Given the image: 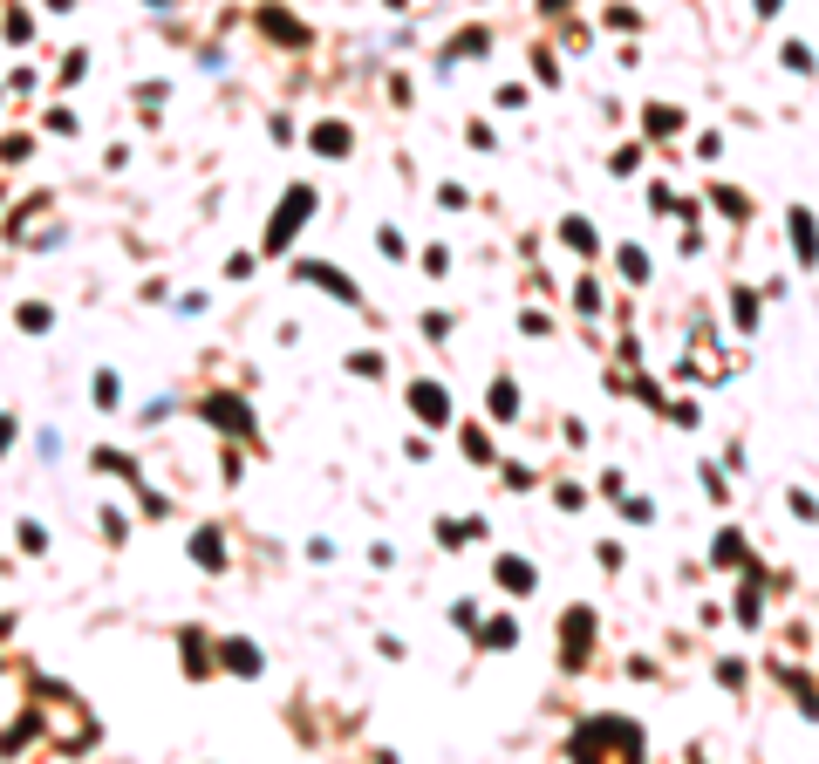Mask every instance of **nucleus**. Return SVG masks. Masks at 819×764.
I'll return each mask as SVG.
<instances>
[{
	"label": "nucleus",
	"mask_w": 819,
	"mask_h": 764,
	"mask_svg": "<svg viewBox=\"0 0 819 764\" xmlns=\"http://www.w3.org/2000/svg\"><path fill=\"white\" fill-rule=\"evenodd\" d=\"M308 212H314V191H308V185H294L287 198H280V219H273V232H267L273 253L287 246V232H294V226H308Z\"/></svg>",
	"instance_id": "obj_1"
},
{
	"label": "nucleus",
	"mask_w": 819,
	"mask_h": 764,
	"mask_svg": "<svg viewBox=\"0 0 819 764\" xmlns=\"http://www.w3.org/2000/svg\"><path fill=\"white\" fill-rule=\"evenodd\" d=\"M294 273H301V280H314V287H328V294H342V301H355V287H349V280H342V273H328V267H321V260H301V267H294Z\"/></svg>",
	"instance_id": "obj_2"
},
{
	"label": "nucleus",
	"mask_w": 819,
	"mask_h": 764,
	"mask_svg": "<svg viewBox=\"0 0 819 764\" xmlns=\"http://www.w3.org/2000/svg\"><path fill=\"white\" fill-rule=\"evenodd\" d=\"M792 239H799V260L813 267V260H819V232H813V219H806V212H792Z\"/></svg>",
	"instance_id": "obj_3"
},
{
	"label": "nucleus",
	"mask_w": 819,
	"mask_h": 764,
	"mask_svg": "<svg viewBox=\"0 0 819 764\" xmlns=\"http://www.w3.org/2000/svg\"><path fill=\"white\" fill-rule=\"evenodd\" d=\"M314 151H321V157H342V151H349V130H342V123H321V130H314Z\"/></svg>",
	"instance_id": "obj_4"
},
{
	"label": "nucleus",
	"mask_w": 819,
	"mask_h": 764,
	"mask_svg": "<svg viewBox=\"0 0 819 764\" xmlns=\"http://www.w3.org/2000/svg\"><path fill=\"white\" fill-rule=\"evenodd\" d=\"M499 580H506L512 594H526V587H533V567H526V560H499Z\"/></svg>",
	"instance_id": "obj_5"
},
{
	"label": "nucleus",
	"mask_w": 819,
	"mask_h": 764,
	"mask_svg": "<svg viewBox=\"0 0 819 764\" xmlns=\"http://www.w3.org/2000/svg\"><path fill=\"white\" fill-rule=\"evenodd\" d=\"M226 669H246V676H253V669H260V655H253V642H226Z\"/></svg>",
	"instance_id": "obj_6"
},
{
	"label": "nucleus",
	"mask_w": 819,
	"mask_h": 764,
	"mask_svg": "<svg viewBox=\"0 0 819 764\" xmlns=\"http://www.w3.org/2000/svg\"><path fill=\"white\" fill-rule=\"evenodd\" d=\"M587 628H594V614H567V655H581Z\"/></svg>",
	"instance_id": "obj_7"
},
{
	"label": "nucleus",
	"mask_w": 819,
	"mask_h": 764,
	"mask_svg": "<svg viewBox=\"0 0 819 764\" xmlns=\"http://www.w3.org/2000/svg\"><path fill=\"white\" fill-rule=\"evenodd\" d=\"M417 410H424L430 423H444V396H437V389H430V382H424V389H417Z\"/></svg>",
	"instance_id": "obj_8"
},
{
	"label": "nucleus",
	"mask_w": 819,
	"mask_h": 764,
	"mask_svg": "<svg viewBox=\"0 0 819 764\" xmlns=\"http://www.w3.org/2000/svg\"><path fill=\"white\" fill-rule=\"evenodd\" d=\"M758 14H779V0H758Z\"/></svg>",
	"instance_id": "obj_9"
},
{
	"label": "nucleus",
	"mask_w": 819,
	"mask_h": 764,
	"mask_svg": "<svg viewBox=\"0 0 819 764\" xmlns=\"http://www.w3.org/2000/svg\"><path fill=\"white\" fill-rule=\"evenodd\" d=\"M7 430H14V423H7V417H0V451H7Z\"/></svg>",
	"instance_id": "obj_10"
},
{
	"label": "nucleus",
	"mask_w": 819,
	"mask_h": 764,
	"mask_svg": "<svg viewBox=\"0 0 819 764\" xmlns=\"http://www.w3.org/2000/svg\"><path fill=\"white\" fill-rule=\"evenodd\" d=\"M540 7H546V14H553V7H567V0H540Z\"/></svg>",
	"instance_id": "obj_11"
}]
</instances>
